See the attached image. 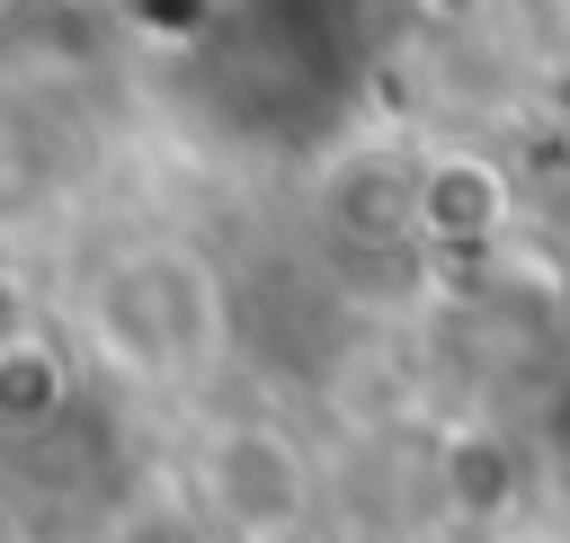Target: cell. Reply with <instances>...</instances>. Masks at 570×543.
Segmentation results:
<instances>
[{
	"label": "cell",
	"instance_id": "obj_1",
	"mask_svg": "<svg viewBox=\"0 0 570 543\" xmlns=\"http://www.w3.org/2000/svg\"><path fill=\"white\" fill-rule=\"evenodd\" d=\"M89 338L125 374L178 383L223 347V276L196 249L142 240V249H125L89 276Z\"/></svg>",
	"mask_w": 570,
	"mask_h": 543
},
{
	"label": "cell",
	"instance_id": "obj_2",
	"mask_svg": "<svg viewBox=\"0 0 570 543\" xmlns=\"http://www.w3.org/2000/svg\"><path fill=\"white\" fill-rule=\"evenodd\" d=\"M196 498L223 534L240 543H276L303 516V454L276 427H214L205 463H196Z\"/></svg>",
	"mask_w": 570,
	"mask_h": 543
},
{
	"label": "cell",
	"instance_id": "obj_3",
	"mask_svg": "<svg viewBox=\"0 0 570 543\" xmlns=\"http://www.w3.org/2000/svg\"><path fill=\"white\" fill-rule=\"evenodd\" d=\"M62 356L36 338V329H18L9 347H0V409H9V427H45L53 409H62Z\"/></svg>",
	"mask_w": 570,
	"mask_h": 543
},
{
	"label": "cell",
	"instance_id": "obj_4",
	"mask_svg": "<svg viewBox=\"0 0 570 543\" xmlns=\"http://www.w3.org/2000/svg\"><path fill=\"white\" fill-rule=\"evenodd\" d=\"M125 543H214L196 516H178V507H151V516H134L125 525Z\"/></svg>",
	"mask_w": 570,
	"mask_h": 543
}]
</instances>
